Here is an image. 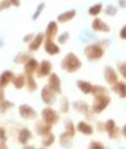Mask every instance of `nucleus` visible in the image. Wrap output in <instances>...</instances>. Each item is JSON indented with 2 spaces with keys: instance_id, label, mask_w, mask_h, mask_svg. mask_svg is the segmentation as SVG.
Returning a JSON list of instances; mask_svg holds the SVG:
<instances>
[{
  "instance_id": "f257e3e1",
  "label": "nucleus",
  "mask_w": 126,
  "mask_h": 149,
  "mask_svg": "<svg viewBox=\"0 0 126 149\" xmlns=\"http://www.w3.org/2000/svg\"><path fill=\"white\" fill-rule=\"evenodd\" d=\"M61 68H63L64 71L70 72V74H74V72L79 71L81 68H82V61H81V58L76 56L75 53H67L65 56H64L63 61H61Z\"/></svg>"
},
{
  "instance_id": "f03ea898",
  "label": "nucleus",
  "mask_w": 126,
  "mask_h": 149,
  "mask_svg": "<svg viewBox=\"0 0 126 149\" xmlns=\"http://www.w3.org/2000/svg\"><path fill=\"white\" fill-rule=\"evenodd\" d=\"M94 100H93V104L90 107V110L93 114H100L108 107V104L111 103V97L108 93H98V95H94Z\"/></svg>"
},
{
  "instance_id": "7ed1b4c3",
  "label": "nucleus",
  "mask_w": 126,
  "mask_h": 149,
  "mask_svg": "<svg viewBox=\"0 0 126 149\" xmlns=\"http://www.w3.org/2000/svg\"><path fill=\"white\" fill-rule=\"evenodd\" d=\"M105 54V47H103L101 43H90L85 47V56L90 61H98L104 57Z\"/></svg>"
},
{
  "instance_id": "20e7f679",
  "label": "nucleus",
  "mask_w": 126,
  "mask_h": 149,
  "mask_svg": "<svg viewBox=\"0 0 126 149\" xmlns=\"http://www.w3.org/2000/svg\"><path fill=\"white\" fill-rule=\"evenodd\" d=\"M40 116H42V120H43L44 123L50 124L51 127L56 125V124L60 121V113H58L56 109H53L51 106H46L43 110H42Z\"/></svg>"
},
{
  "instance_id": "39448f33",
  "label": "nucleus",
  "mask_w": 126,
  "mask_h": 149,
  "mask_svg": "<svg viewBox=\"0 0 126 149\" xmlns=\"http://www.w3.org/2000/svg\"><path fill=\"white\" fill-rule=\"evenodd\" d=\"M47 79H49V81H47V86L50 88L51 91L56 92L57 95H58V93L61 95V92H63V86H61V78L58 77L56 72L51 71L50 74L47 75Z\"/></svg>"
},
{
  "instance_id": "423d86ee",
  "label": "nucleus",
  "mask_w": 126,
  "mask_h": 149,
  "mask_svg": "<svg viewBox=\"0 0 126 149\" xmlns=\"http://www.w3.org/2000/svg\"><path fill=\"white\" fill-rule=\"evenodd\" d=\"M40 96H42V100L46 106H53L57 100V93L54 91H51L47 85H44L42 88V92H40Z\"/></svg>"
},
{
  "instance_id": "0eeeda50",
  "label": "nucleus",
  "mask_w": 126,
  "mask_h": 149,
  "mask_svg": "<svg viewBox=\"0 0 126 149\" xmlns=\"http://www.w3.org/2000/svg\"><path fill=\"white\" fill-rule=\"evenodd\" d=\"M18 113L21 118H24V120H35L38 117V111L35 110L31 104H25V103L19 104Z\"/></svg>"
},
{
  "instance_id": "6e6552de",
  "label": "nucleus",
  "mask_w": 126,
  "mask_h": 149,
  "mask_svg": "<svg viewBox=\"0 0 126 149\" xmlns=\"http://www.w3.org/2000/svg\"><path fill=\"white\" fill-rule=\"evenodd\" d=\"M53 71V64L49 60H42L39 63L38 68H36V72H35V77L38 78H47V75Z\"/></svg>"
},
{
  "instance_id": "1a4fd4ad",
  "label": "nucleus",
  "mask_w": 126,
  "mask_h": 149,
  "mask_svg": "<svg viewBox=\"0 0 126 149\" xmlns=\"http://www.w3.org/2000/svg\"><path fill=\"white\" fill-rule=\"evenodd\" d=\"M43 40H44V33L43 32H39V33H35L33 38L31 39V42H28V49L29 52H36L39 50L42 45H43Z\"/></svg>"
},
{
  "instance_id": "9d476101",
  "label": "nucleus",
  "mask_w": 126,
  "mask_h": 149,
  "mask_svg": "<svg viewBox=\"0 0 126 149\" xmlns=\"http://www.w3.org/2000/svg\"><path fill=\"white\" fill-rule=\"evenodd\" d=\"M92 29L96 31V32H105V33H108L111 31V28H109V25H108L107 22L104 19L97 18V17L92 21Z\"/></svg>"
},
{
  "instance_id": "9b49d317",
  "label": "nucleus",
  "mask_w": 126,
  "mask_h": 149,
  "mask_svg": "<svg viewBox=\"0 0 126 149\" xmlns=\"http://www.w3.org/2000/svg\"><path fill=\"white\" fill-rule=\"evenodd\" d=\"M57 35H58V22L57 21H50L47 26H46V32H44V39L49 40H54Z\"/></svg>"
},
{
  "instance_id": "f8f14e48",
  "label": "nucleus",
  "mask_w": 126,
  "mask_h": 149,
  "mask_svg": "<svg viewBox=\"0 0 126 149\" xmlns=\"http://www.w3.org/2000/svg\"><path fill=\"white\" fill-rule=\"evenodd\" d=\"M104 79H105V82L109 85L115 84V82L119 79L116 70H115L114 67H111V65H107V67L104 68Z\"/></svg>"
},
{
  "instance_id": "ddd939ff",
  "label": "nucleus",
  "mask_w": 126,
  "mask_h": 149,
  "mask_svg": "<svg viewBox=\"0 0 126 149\" xmlns=\"http://www.w3.org/2000/svg\"><path fill=\"white\" fill-rule=\"evenodd\" d=\"M35 132H36L39 136L47 135L49 132H51V125L47 123H44L43 120L40 118V120H38V121L35 123Z\"/></svg>"
},
{
  "instance_id": "4468645a",
  "label": "nucleus",
  "mask_w": 126,
  "mask_h": 149,
  "mask_svg": "<svg viewBox=\"0 0 126 149\" xmlns=\"http://www.w3.org/2000/svg\"><path fill=\"white\" fill-rule=\"evenodd\" d=\"M43 46H44V50L47 54L50 56H57L60 53V45L56 43L54 40H49V39H44L43 40Z\"/></svg>"
},
{
  "instance_id": "2eb2a0df",
  "label": "nucleus",
  "mask_w": 126,
  "mask_h": 149,
  "mask_svg": "<svg viewBox=\"0 0 126 149\" xmlns=\"http://www.w3.org/2000/svg\"><path fill=\"white\" fill-rule=\"evenodd\" d=\"M74 109H75L78 113H82L83 116H86L89 118L90 117V114H92V110H90V106H89L86 102H82V100H76V102H74Z\"/></svg>"
},
{
  "instance_id": "dca6fc26",
  "label": "nucleus",
  "mask_w": 126,
  "mask_h": 149,
  "mask_svg": "<svg viewBox=\"0 0 126 149\" xmlns=\"http://www.w3.org/2000/svg\"><path fill=\"white\" fill-rule=\"evenodd\" d=\"M38 65H39L38 60L31 57L26 63H24V74H25V75H35Z\"/></svg>"
},
{
  "instance_id": "f3484780",
  "label": "nucleus",
  "mask_w": 126,
  "mask_h": 149,
  "mask_svg": "<svg viewBox=\"0 0 126 149\" xmlns=\"http://www.w3.org/2000/svg\"><path fill=\"white\" fill-rule=\"evenodd\" d=\"M76 131H79V132H82L83 135L89 136V135H93V132H94V127H93L90 123L82 120V121H79L78 125H76Z\"/></svg>"
},
{
  "instance_id": "a211bd4d",
  "label": "nucleus",
  "mask_w": 126,
  "mask_h": 149,
  "mask_svg": "<svg viewBox=\"0 0 126 149\" xmlns=\"http://www.w3.org/2000/svg\"><path fill=\"white\" fill-rule=\"evenodd\" d=\"M13 77H14V72L11 70H6L0 74V88L1 89H6L8 85L11 84L13 81Z\"/></svg>"
},
{
  "instance_id": "6ab92c4d",
  "label": "nucleus",
  "mask_w": 126,
  "mask_h": 149,
  "mask_svg": "<svg viewBox=\"0 0 126 149\" xmlns=\"http://www.w3.org/2000/svg\"><path fill=\"white\" fill-rule=\"evenodd\" d=\"M17 139H18V142L22 145V146H26L28 142L32 139V132L29 128H21L18 131V136H17Z\"/></svg>"
},
{
  "instance_id": "aec40b11",
  "label": "nucleus",
  "mask_w": 126,
  "mask_h": 149,
  "mask_svg": "<svg viewBox=\"0 0 126 149\" xmlns=\"http://www.w3.org/2000/svg\"><path fill=\"white\" fill-rule=\"evenodd\" d=\"M75 15H76L75 10L64 11V13L58 14V17H57V22H60V24H67V22H70V21H72V19L75 18Z\"/></svg>"
},
{
  "instance_id": "412c9836",
  "label": "nucleus",
  "mask_w": 126,
  "mask_h": 149,
  "mask_svg": "<svg viewBox=\"0 0 126 149\" xmlns=\"http://www.w3.org/2000/svg\"><path fill=\"white\" fill-rule=\"evenodd\" d=\"M111 89H112L115 93H118L119 97H122V99L126 97V84L123 81H119V79H118L115 84L111 85Z\"/></svg>"
},
{
  "instance_id": "4be33fe9",
  "label": "nucleus",
  "mask_w": 126,
  "mask_h": 149,
  "mask_svg": "<svg viewBox=\"0 0 126 149\" xmlns=\"http://www.w3.org/2000/svg\"><path fill=\"white\" fill-rule=\"evenodd\" d=\"M25 88L28 92H35L38 89V82L35 75H25Z\"/></svg>"
},
{
  "instance_id": "5701e85b",
  "label": "nucleus",
  "mask_w": 126,
  "mask_h": 149,
  "mask_svg": "<svg viewBox=\"0 0 126 149\" xmlns=\"http://www.w3.org/2000/svg\"><path fill=\"white\" fill-rule=\"evenodd\" d=\"M76 85H78V89L82 92V93H85V95H90L93 84H90L89 81H83V79H79V81H76Z\"/></svg>"
},
{
  "instance_id": "b1692460",
  "label": "nucleus",
  "mask_w": 126,
  "mask_h": 149,
  "mask_svg": "<svg viewBox=\"0 0 126 149\" xmlns=\"http://www.w3.org/2000/svg\"><path fill=\"white\" fill-rule=\"evenodd\" d=\"M11 82H13L15 89H22V88H25V74H19V75H15V74H14Z\"/></svg>"
},
{
  "instance_id": "393cba45",
  "label": "nucleus",
  "mask_w": 126,
  "mask_h": 149,
  "mask_svg": "<svg viewBox=\"0 0 126 149\" xmlns=\"http://www.w3.org/2000/svg\"><path fill=\"white\" fill-rule=\"evenodd\" d=\"M103 4L101 3H96V4H93V6H90L89 7V10H87V13L89 15H92V17H98L101 13H103Z\"/></svg>"
},
{
  "instance_id": "a878e982",
  "label": "nucleus",
  "mask_w": 126,
  "mask_h": 149,
  "mask_svg": "<svg viewBox=\"0 0 126 149\" xmlns=\"http://www.w3.org/2000/svg\"><path fill=\"white\" fill-rule=\"evenodd\" d=\"M70 107H71V104H70V102H68V99H67L65 96H61V97H60V107H58L60 113L67 114V113L70 111Z\"/></svg>"
},
{
  "instance_id": "bb28decb",
  "label": "nucleus",
  "mask_w": 126,
  "mask_h": 149,
  "mask_svg": "<svg viewBox=\"0 0 126 149\" xmlns=\"http://www.w3.org/2000/svg\"><path fill=\"white\" fill-rule=\"evenodd\" d=\"M67 135H70L71 138H74L76 134V127H75V124L72 123L71 120H67L65 121V131H64Z\"/></svg>"
},
{
  "instance_id": "cd10ccee",
  "label": "nucleus",
  "mask_w": 126,
  "mask_h": 149,
  "mask_svg": "<svg viewBox=\"0 0 126 149\" xmlns=\"http://www.w3.org/2000/svg\"><path fill=\"white\" fill-rule=\"evenodd\" d=\"M32 56L29 54V53H26V52H21L18 53L17 56H15V58H14V61L17 63V64H24V63H26L29 58H31Z\"/></svg>"
},
{
  "instance_id": "c85d7f7f",
  "label": "nucleus",
  "mask_w": 126,
  "mask_h": 149,
  "mask_svg": "<svg viewBox=\"0 0 126 149\" xmlns=\"http://www.w3.org/2000/svg\"><path fill=\"white\" fill-rule=\"evenodd\" d=\"M56 141V135L53 134V132H49L47 135L43 136V141H42V146L43 148H47V146H51L53 143Z\"/></svg>"
},
{
  "instance_id": "c756f323",
  "label": "nucleus",
  "mask_w": 126,
  "mask_h": 149,
  "mask_svg": "<svg viewBox=\"0 0 126 149\" xmlns=\"http://www.w3.org/2000/svg\"><path fill=\"white\" fill-rule=\"evenodd\" d=\"M13 107H14V103L10 102V100H7V99H4L3 102H0V113H7V111L11 110Z\"/></svg>"
},
{
  "instance_id": "7c9ffc66",
  "label": "nucleus",
  "mask_w": 126,
  "mask_h": 149,
  "mask_svg": "<svg viewBox=\"0 0 126 149\" xmlns=\"http://www.w3.org/2000/svg\"><path fill=\"white\" fill-rule=\"evenodd\" d=\"M98 93H108V89L105 86H101V85H93L92 86V92H90V95H98Z\"/></svg>"
},
{
  "instance_id": "2f4dec72",
  "label": "nucleus",
  "mask_w": 126,
  "mask_h": 149,
  "mask_svg": "<svg viewBox=\"0 0 126 149\" xmlns=\"http://www.w3.org/2000/svg\"><path fill=\"white\" fill-rule=\"evenodd\" d=\"M71 139H72V138H71L70 135H67L65 132H63V134L60 135V143H61L63 146H71V143H72Z\"/></svg>"
},
{
  "instance_id": "473e14b6",
  "label": "nucleus",
  "mask_w": 126,
  "mask_h": 149,
  "mask_svg": "<svg viewBox=\"0 0 126 149\" xmlns=\"http://www.w3.org/2000/svg\"><path fill=\"white\" fill-rule=\"evenodd\" d=\"M119 134H120V130H119V127H118V125H115L112 130H109L107 132V135H108L109 139H116V138L119 136Z\"/></svg>"
},
{
  "instance_id": "72a5a7b5",
  "label": "nucleus",
  "mask_w": 126,
  "mask_h": 149,
  "mask_svg": "<svg viewBox=\"0 0 126 149\" xmlns=\"http://www.w3.org/2000/svg\"><path fill=\"white\" fill-rule=\"evenodd\" d=\"M103 11H104V14H107V15H115V14L118 13V6H107L103 8Z\"/></svg>"
},
{
  "instance_id": "f704fd0d",
  "label": "nucleus",
  "mask_w": 126,
  "mask_h": 149,
  "mask_svg": "<svg viewBox=\"0 0 126 149\" xmlns=\"http://www.w3.org/2000/svg\"><path fill=\"white\" fill-rule=\"evenodd\" d=\"M68 39H70V32L68 31H65V32H63V33H60L58 35V45H65L67 42H68Z\"/></svg>"
},
{
  "instance_id": "c9c22d12",
  "label": "nucleus",
  "mask_w": 126,
  "mask_h": 149,
  "mask_svg": "<svg viewBox=\"0 0 126 149\" xmlns=\"http://www.w3.org/2000/svg\"><path fill=\"white\" fill-rule=\"evenodd\" d=\"M44 6H46L44 3H40V4L38 6V8H36V11L33 13V17H32V19H33V21H36V19H38L39 17H40V14H42V11L44 10Z\"/></svg>"
},
{
  "instance_id": "e433bc0d",
  "label": "nucleus",
  "mask_w": 126,
  "mask_h": 149,
  "mask_svg": "<svg viewBox=\"0 0 126 149\" xmlns=\"http://www.w3.org/2000/svg\"><path fill=\"white\" fill-rule=\"evenodd\" d=\"M10 6H11V4H10L8 0H0V13L4 11V10H7Z\"/></svg>"
},
{
  "instance_id": "4c0bfd02",
  "label": "nucleus",
  "mask_w": 126,
  "mask_h": 149,
  "mask_svg": "<svg viewBox=\"0 0 126 149\" xmlns=\"http://www.w3.org/2000/svg\"><path fill=\"white\" fill-rule=\"evenodd\" d=\"M0 141H3V142L7 141V130L4 127H0Z\"/></svg>"
},
{
  "instance_id": "58836bf2",
  "label": "nucleus",
  "mask_w": 126,
  "mask_h": 149,
  "mask_svg": "<svg viewBox=\"0 0 126 149\" xmlns=\"http://www.w3.org/2000/svg\"><path fill=\"white\" fill-rule=\"evenodd\" d=\"M89 148H105L104 146V143H101V142H97V141H93V142H90L89 143Z\"/></svg>"
},
{
  "instance_id": "ea45409f",
  "label": "nucleus",
  "mask_w": 126,
  "mask_h": 149,
  "mask_svg": "<svg viewBox=\"0 0 126 149\" xmlns=\"http://www.w3.org/2000/svg\"><path fill=\"white\" fill-rule=\"evenodd\" d=\"M118 68H119V74L122 77H126V68H125V63H119L118 65Z\"/></svg>"
},
{
  "instance_id": "a19ab883",
  "label": "nucleus",
  "mask_w": 126,
  "mask_h": 149,
  "mask_svg": "<svg viewBox=\"0 0 126 149\" xmlns=\"http://www.w3.org/2000/svg\"><path fill=\"white\" fill-rule=\"evenodd\" d=\"M10 1V4L14 7H19L21 6V0H8Z\"/></svg>"
},
{
  "instance_id": "79ce46f5",
  "label": "nucleus",
  "mask_w": 126,
  "mask_h": 149,
  "mask_svg": "<svg viewBox=\"0 0 126 149\" xmlns=\"http://www.w3.org/2000/svg\"><path fill=\"white\" fill-rule=\"evenodd\" d=\"M33 35H35V33H29V35H26V36H24V42H25V43H28V42H31V39L33 38Z\"/></svg>"
},
{
  "instance_id": "37998d69",
  "label": "nucleus",
  "mask_w": 126,
  "mask_h": 149,
  "mask_svg": "<svg viewBox=\"0 0 126 149\" xmlns=\"http://www.w3.org/2000/svg\"><path fill=\"white\" fill-rule=\"evenodd\" d=\"M126 38V26H122L120 28V39H125Z\"/></svg>"
},
{
  "instance_id": "c03bdc74",
  "label": "nucleus",
  "mask_w": 126,
  "mask_h": 149,
  "mask_svg": "<svg viewBox=\"0 0 126 149\" xmlns=\"http://www.w3.org/2000/svg\"><path fill=\"white\" fill-rule=\"evenodd\" d=\"M97 130L101 131V132H104V123H103V121H98V123H97Z\"/></svg>"
},
{
  "instance_id": "a18cd8bd",
  "label": "nucleus",
  "mask_w": 126,
  "mask_h": 149,
  "mask_svg": "<svg viewBox=\"0 0 126 149\" xmlns=\"http://www.w3.org/2000/svg\"><path fill=\"white\" fill-rule=\"evenodd\" d=\"M6 99V93H4V89H1L0 88V102H3Z\"/></svg>"
},
{
  "instance_id": "49530a36",
  "label": "nucleus",
  "mask_w": 126,
  "mask_h": 149,
  "mask_svg": "<svg viewBox=\"0 0 126 149\" xmlns=\"http://www.w3.org/2000/svg\"><path fill=\"white\" fill-rule=\"evenodd\" d=\"M125 3H126L125 0H119V7L120 8H123V7H125Z\"/></svg>"
},
{
  "instance_id": "de8ad7c7",
  "label": "nucleus",
  "mask_w": 126,
  "mask_h": 149,
  "mask_svg": "<svg viewBox=\"0 0 126 149\" xmlns=\"http://www.w3.org/2000/svg\"><path fill=\"white\" fill-rule=\"evenodd\" d=\"M0 148H7V143L3 142V141H0Z\"/></svg>"
}]
</instances>
